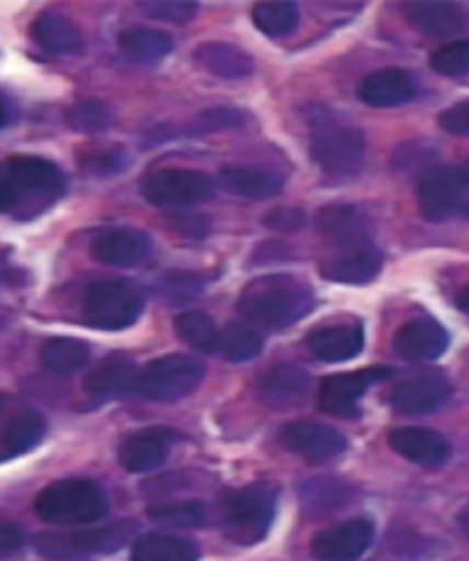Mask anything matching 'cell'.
Masks as SVG:
<instances>
[{"mask_svg": "<svg viewBox=\"0 0 469 561\" xmlns=\"http://www.w3.org/2000/svg\"><path fill=\"white\" fill-rule=\"evenodd\" d=\"M312 288L296 275L272 274L250 280L239 298V310L253 325L279 331L312 312Z\"/></svg>", "mask_w": 469, "mask_h": 561, "instance_id": "6da1fadb", "label": "cell"}, {"mask_svg": "<svg viewBox=\"0 0 469 561\" xmlns=\"http://www.w3.org/2000/svg\"><path fill=\"white\" fill-rule=\"evenodd\" d=\"M34 511L43 522L61 527L90 525L108 514V500L100 484L89 479H62L41 490Z\"/></svg>", "mask_w": 469, "mask_h": 561, "instance_id": "7a4b0ae2", "label": "cell"}, {"mask_svg": "<svg viewBox=\"0 0 469 561\" xmlns=\"http://www.w3.org/2000/svg\"><path fill=\"white\" fill-rule=\"evenodd\" d=\"M277 494L270 484H250L229 490L220 497L218 517L224 536L233 543L255 545L263 541L274 522Z\"/></svg>", "mask_w": 469, "mask_h": 561, "instance_id": "3957f363", "label": "cell"}, {"mask_svg": "<svg viewBox=\"0 0 469 561\" xmlns=\"http://www.w3.org/2000/svg\"><path fill=\"white\" fill-rule=\"evenodd\" d=\"M12 211L46 208L65 192V174L56 163L32 154H15L2 162Z\"/></svg>", "mask_w": 469, "mask_h": 561, "instance_id": "277c9868", "label": "cell"}, {"mask_svg": "<svg viewBox=\"0 0 469 561\" xmlns=\"http://www.w3.org/2000/svg\"><path fill=\"white\" fill-rule=\"evenodd\" d=\"M146 298L129 280L92 283L81 304L84 325L95 331H125L140 320Z\"/></svg>", "mask_w": 469, "mask_h": 561, "instance_id": "5b68a950", "label": "cell"}, {"mask_svg": "<svg viewBox=\"0 0 469 561\" xmlns=\"http://www.w3.org/2000/svg\"><path fill=\"white\" fill-rule=\"evenodd\" d=\"M310 154L319 169L330 176L358 173L365 158V136L358 127L334 118L313 122Z\"/></svg>", "mask_w": 469, "mask_h": 561, "instance_id": "8992f818", "label": "cell"}, {"mask_svg": "<svg viewBox=\"0 0 469 561\" xmlns=\"http://www.w3.org/2000/svg\"><path fill=\"white\" fill-rule=\"evenodd\" d=\"M206 377V365L187 354L152 359L138 373L136 393L155 402H179L195 393Z\"/></svg>", "mask_w": 469, "mask_h": 561, "instance_id": "52a82bcc", "label": "cell"}, {"mask_svg": "<svg viewBox=\"0 0 469 561\" xmlns=\"http://www.w3.org/2000/svg\"><path fill=\"white\" fill-rule=\"evenodd\" d=\"M133 522H117L106 527L72 534H37L34 547L39 554L59 561H78L92 556L112 554L122 549L135 534Z\"/></svg>", "mask_w": 469, "mask_h": 561, "instance_id": "ba28073f", "label": "cell"}, {"mask_svg": "<svg viewBox=\"0 0 469 561\" xmlns=\"http://www.w3.org/2000/svg\"><path fill=\"white\" fill-rule=\"evenodd\" d=\"M141 195L155 208H195L215 198V182L195 169H160L144 180Z\"/></svg>", "mask_w": 469, "mask_h": 561, "instance_id": "9c48e42d", "label": "cell"}, {"mask_svg": "<svg viewBox=\"0 0 469 561\" xmlns=\"http://www.w3.org/2000/svg\"><path fill=\"white\" fill-rule=\"evenodd\" d=\"M151 255V237L130 226L105 228L90 241V257L111 268H136Z\"/></svg>", "mask_w": 469, "mask_h": 561, "instance_id": "30bf717a", "label": "cell"}, {"mask_svg": "<svg viewBox=\"0 0 469 561\" xmlns=\"http://www.w3.org/2000/svg\"><path fill=\"white\" fill-rule=\"evenodd\" d=\"M462 169L451 165L433 168L419 184L420 211L431 222H442L457 214L468 193Z\"/></svg>", "mask_w": 469, "mask_h": 561, "instance_id": "8fae6325", "label": "cell"}, {"mask_svg": "<svg viewBox=\"0 0 469 561\" xmlns=\"http://www.w3.org/2000/svg\"><path fill=\"white\" fill-rule=\"evenodd\" d=\"M391 375L386 367L354 370L324 378L319 389V405L324 413L334 416L358 415V402L373 383L381 382Z\"/></svg>", "mask_w": 469, "mask_h": 561, "instance_id": "7c38bea8", "label": "cell"}, {"mask_svg": "<svg viewBox=\"0 0 469 561\" xmlns=\"http://www.w3.org/2000/svg\"><path fill=\"white\" fill-rule=\"evenodd\" d=\"M373 538V523L367 519H351L316 534L310 550L319 561H354L367 552Z\"/></svg>", "mask_w": 469, "mask_h": 561, "instance_id": "4fadbf2b", "label": "cell"}, {"mask_svg": "<svg viewBox=\"0 0 469 561\" xmlns=\"http://www.w3.org/2000/svg\"><path fill=\"white\" fill-rule=\"evenodd\" d=\"M451 383L435 373L411 377L398 383L389 394V404L403 415H427L451 399Z\"/></svg>", "mask_w": 469, "mask_h": 561, "instance_id": "5bb4252c", "label": "cell"}, {"mask_svg": "<svg viewBox=\"0 0 469 561\" xmlns=\"http://www.w3.org/2000/svg\"><path fill=\"white\" fill-rule=\"evenodd\" d=\"M384 266V253L373 244L338 248L321 263L324 279L345 285H367L375 280Z\"/></svg>", "mask_w": 469, "mask_h": 561, "instance_id": "9a60e30c", "label": "cell"}, {"mask_svg": "<svg viewBox=\"0 0 469 561\" xmlns=\"http://www.w3.org/2000/svg\"><path fill=\"white\" fill-rule=\"evenodd\" d=\"M281 443L291 454L316 462L332 459L346 449V438L338 430L313 421L286 424L281 432Z\"/></svg>", "mask_w": 469, "mask_h": 561, "instance_id": "2e32d148", "label": "cell"}, {"mask_svg": "<svg viewBox=\"0 0 469 561\" xmlns=\"http://www.w3.org/2000/svg\"><path fill=\"white\" fill-rule=\"evenodd\" d=\"M176 437L179 435L168 427H149L133 433L119 446L117 460L127 472H152L165 462Z\"/></svg>", "mask_w": 469, "mask_h": 561, "instance_id": "e0dca14e", "label": "cell"}, {"mask_svg": "<svg viewBox=\"0 0 469 561\" xmlns=\"http://www.w3.org/2000/svg\"><path fill=\"white\" fill-rule=\"evenodd\" d=\"M449 347L446 329L427 316H420L400 327L394 336V351L409 362H433Z\"/></svg>", "mask_w": 469, "mask_h": 561, "instance_id": "ac0fdd59", "label": "cell"}, {"mask_svg": "<svg viewBox=\"0 0 469 561\" xmlns=\"http://www.w3.org/2000/svg\"><path fill=\"white\" fill-rule=\"evenodd\" d=\"M389 443L403 459L425 468H441L451 459V443L442 433L427 427H400L391 433Z\"/></svg>", "mask_w": 469, "mask_h": 561, "instance_id": "d6986e66", "label": "cell"}, {"mask_svg": "<svg viewBox=\"0 0 469 561\" xmlns=\"http://www.w3.org/2000/svg\"><path fill=\"white\" fill-rule=\"evenodd\" d=\"M409 24L430 37H451L469 26V12L455 2H409L403 4Z\"/></svg>", "mask_w": 469, "mask_h": 561, "instance_id": "ffe728a7", "label": "cell"}, {"mask_svg": "<svg viewBox=\"0 0 469 561\" xmlns=\"http://www.w3.org/2000/svg\"><path fill=\"white\" fill-rule=\"evenodd\" d=\"M358 96L369 107H398L416 96V83L413 76L402 68H384L362 81Z\"/></svg>", "mask_w": 469, "mask_h": 561, "instance_id": "44dd1931", "label": "cell"}, {"mask_svg": "<svg viewBox=\"0 0 469 561\" xmlns=\"http://www.w3.org/2000/svg\"><path fill=\"white\" fill-rule=\"evenodd\" d=\"M316 228L335 248L370 242L369 225L364 214L351 204H332L321 209L316 217Z\"/></svg>", "mask_w": 469, "mask_h": 561, "instance_id": "7402d4cb", "label": "cell"}, {"mask_svg": "<svg viewBox=\"0 0 469 561\" xmlns=\"http://www.w3.org/2000/svg\"><path fill=\"white\" fill-rule=\"evenodd\" d=\"M364 329L359 325L319 327L310 332L307 345L310 353L327 364H341L356 358L364 351Z\"/></svg>", "mask_w": 469, "mask_h": 561, "instance_id": "603a6c76", "label": "cell"}, {"mask_svg": "<svg viewBox=\"0 0 469 561\" xmlns=\"http://www.w3.org/2000/svg\"><path fill=\"white\" fill-rule=\"evenodd\" d=\"M138 373L135 362L124 356H108L94 370L84 377L83 388L87 393L100 399L136 393Z\"/></svg>", "mask_w": 469, "mask_h": 561, "instance_id": "cb8c5ba5", "label": "cell"}, {"mask_svg": "<svg viewBox=\"0 0 469 561\" xmlns=\"http://www.w3.org/2000/svg\"><path fill=\"white\" fill-rule=\"evenodd\" d=\"M30 35L41 50L52 56H73L83 50L81 30L59 13L45 12L35 19Z\"/></svg>", "mask_w": 469, "mask_h": 561, "instance_id": "d4e9b609", "label": "cell"}, {"mask_svg": "<svg viewBox=\"0 0 469 561\" xmlns=\"http://www.w3.org/2000/svg\"><path fill=\"white\" fill-rule=\"evenodd\" d=\"M193 59L202 70L222 79L248 78L255 70L253 57L229 43H204L196 46Z\"/></svg>", "mask_w": 469, "mask_h": 561, "instance_id": "484cf974", "label": "cell"}, {"mask_svg": "<svg viewBox=\"0 0 469 561\" xmlns=\"http://www.w3.org/2000/svg\"><path fill=\"white\" fill-rule=\"evenodd\" d=\"M220 185L234 197L250 198V201H266L283 192L285 180L279 174L266 169L242 168L231 165L224 168L218 174Z\"/></svg>", "mask_w": 469, "mask_h": 561, "instance_id": "4316f807", "label": "cell"}, {"mask_svg": "<svg viewBox=\"0 0 469 561\" xmlns=\"http://www.w3.org/2000/svg\"><path fill=\"white\" fill-rule=\"evenodd\" d=\"M310 377L301 367L291 364L275 365L261 382V397L274 408H288L307 397Z\"/></svg>", "mask_w": 469, "mask_h": 561, "instance_id": "83f0119b", "label": "cell"}, {"mask_svg": "<svg viewBox=\"0 0 469 561\" xmlns=\"http://www.w3.org/2000/svg\"><path fill=\"white\" fill-rule=\"evenodd\" d=\"M117 45L130 61L141 62V65L162 61L174 48L171 35L149 26H133L124 30L117 37Z\"/></svg>", "mask_w": 469, "mask_h": 561, "instance_id": "f1b7e54d", "label": "cell"}, {"mask_svg": "<svg viewBox=\"0 0 469 561\" xmlns=\"http://www.w3.org/2000/svg\"><path fill=\"white\" fill-rule=\"evenodd\" d=\"M198 547L191 539L151 533L136 539L130 561H198Z\"/></svg>", "mask_w": 469, "mask_h": 561, "instance_id": "f546056e", "label": "cell"}, {"mask_svg": "<svg viewBox=\"0 0 469 561\" xmlns=\"http://www.w3.org/2000/svg\"><path fill=\"white\" fill-rule=\"evenodd\" d=\"M46 432L45 416L39 411L19 413L0 437V460H10L34 449Z\"/></svg>", "mask_w": 469, "mask_h": 561, "instance_id": "4dcf8cb0", "label": "cell"}, {"mask_svg": "<svg viewBox=\"0 0 469 561\" xmlns=\"http://www.w3.org/2000/svg\"><path fill=\"white\" fill-rule=\"evenodd\" d=\"M41 362L57 375H73L90 362V347L78 337H50L41 348Z\"/></svg>", "mask_w": 469, "mask_h": 561, "instance_id": "1f68e13d", "label": "cell"}, {"mask_svg": "<svg viewBox=\"0 0 469 561\" xmlns=\"http://www.w3.org/2000/svg\"><path fill=\"white\" fill-rule=\"evenodd\" d=\"M174 331L182 342L187 343L198 353L218 354L220 329H217L215 321L201 310H191V312L176 316Z\"/></svg>", "mask_w": 469, "mask_h": 561, "instance_id": "d6a6232c", "label": "cell"}, {"mask_svg": "<svg viewBox=\"0 0 469 561\" xmlns=\"http://www.w3.org/2000/svg\"><path fill=\"white\" fill-rule=\"evenodd\" d=\"M263 351V337L248 325L239 321H231L220 331L218 342V354L233 364H242L250 359L258 358Z\"/></svg>", "mask_w": 469, "mask_h": 561, "instance_id": "836d02e7", "label": "cell"}, {"mask_svg": "<svg viewBox=\"0 0 469 561\" xmlns=\"http://www.w3.org/2000/svg\"><path fill=\"white\" fill-rule=\"evenodd\" d=\"M253 23L268 37H286L296 32L299 8L296 2H261L253 8Z\"/></svg>", "mask_w": 469, "mask_h": 561, "instance_id": "e575fe53", "label": "cell"}, {"mask_svg": "<svg viewBox=\"0 0 469 561\" xmlns=\"http://www.w3.org/2000/svg\"><path fill=\"white\" fill-rule=\"evenodd\" d=\"M155 522L174 527H202L206 523V505L202 501H182L171 505H157L147 511Z\"/></svg>", "mask_w": 469, "mask_h": 561, "instance_id": "d590c367", "label": "cell"}, {"mask_svg": "<svg viewBox=\"0 0 469 561\" xmlns=\"http://www.w3.org/2000/svg\"><path fill=\"white\" fill-rule=\"evenodd\" d=\"M351 490L338 479H318L302 486V497L316 511H334L348 500Z\"/></svg>", "mask_w": 469, "mask_h": 561, "instance_id": "8d00e7d4", "label": "cell"}, {"mask_svg": "<svg viewBox=\"0 0 469 561\" xmlns=\"http://www.w3.org/2000/svg\"><path fill=\"white\" fill-rule=\"evenodd\" d=\"M431 68L444 78L469 76V39L444 45L431 56Z\"/></svg>", "mask_w": 469, "mask_h": 561, "instance_id": "74e56055", "label": "cell"}, {"mask_svg": "<svg viewBox=\"0 0 469 561\" xmlns=\"http://www.w3.org/2000/svg\"><path fill=\"white\" fill-rule=\"evenodd\" d=\"M112 122L114 118H112L111 111L95 100L78 103L68 113V124L81 133H98V130L108 129Z\"/></svg>", "mask_w": 469, "mask_h": 561, "instance_id": "f35d334b", "label": "cell"}, {"mask_svg": "<svg viewBox=\"0 0 469 561\" xmlns=\"http://www.w3.org/2000/svg\"><path fill=\"white\" fill-rule=\"evenodd\" d=\"M140 7L149 18L173 24H187L198 13V2L187 0H152L141 2Z\"/></svg>", "mask_w": 469, "mask_h": 561, "instance_id": "ab89813d", "label": "cell"}, {"mask_svg": "<svg viewBox=\"0 0 469 561\" xmlns=\"http://www.w3.org/2000/svg\"><path fill=\"white\" fill-rule=\"evenodd\" d=\"M442 129L453 136H466L469 138V100L455 103L446 108L438 118Z\"/></svg>", "mask_w": 469, "mask_h": 561, "instance_id": "60d3db41", "label": "cell"}, {"mask_svg": "<svg viewBox=\"0 0 469 561\" xmlns=\"http://www.w3.org/2000/svg\"><path fill=\"white\" fill-rule=\"evenodd\" d=\"M305 220L307 217L301 209L277 208L264 217V226L270 230L281 231V233H291V231L301 230Z\"/></svg>", "mask_w": 469, "mask_h": 561, "instance_id": "b9f144b4", "label": "cell"}, {"mask_svg": "<svg viewBox=\"0 0 469 561\" xmlns=\"http://www.w3.org/2000/svg\"><path fill=\"white\" fill-rule=\"evenodd\" d=\"M204 287V280L201 275L191 274V272H171L163 279V288L171 296H193Z\"/></svg>", "mask_w": 469, "mask_h": 561, "instance_id": "7bdbcfd3", "label": "cell"}, {"mask_svg": "<svg viewBox=\"0 0 469 561\" xmlns=\"http://www.w3.org/2000/svg\"><path fill=\"white\" fill-rule=\"evenodd\" d=\"M244 124V113L231 107L209 108L202 114V124L209 130L228 129V127H241Z\"/></svg>", "mask_w": 469, "mask_h": 561, "instance_id": "ee69618b", "label": "cell"}, {"mask_svg": "<svg viewBox=\"0 0 469 561\" xmlns=\"http://www.w3.org/2000/svg\"><path fill=\"white\" fill-rule=\"evenodd\" d=\"M24 543V534L19 525L12 522H0V560L21 550Z\"/></svg>", "mask_w": 469, "mask_h": 561, "instance_id": "f6af8a7d", "label": "cell"}, {"mask_svg": "<svg viewBox=\"0 0 469 561\" xmlns=\"http://www.w3.org/2000/svg\"><path fill=\"white\" fill-rule=\"evenodd\" d=\"M176 226L187 236L204 237L207 233V220L202 217H185V219L179 220Z\"/></svg>", "mask_w": 469, "mask_h": 561, "instance_id": "bcb514c9", "label": "cell"}, {"mask_svg": "<svg viewBox=\"0 0 469 561\" xmlns=\"http://www.w3.org/2000/svg\"><path fill=\"white\" fill-rule=\"evenodd\" d=\"M458 309L462 310L464 314L469 316V285L464 288V293L458 296Z\"/></svg>", "mask_w": 469, "mask_h": 561, "instance_id": "7dc6e473", "label": "cell"}, {"mask_svg": "<svg viewBox=\"0 0 469 561\" xmlns=\"http://www.w3.org/2000/svg\"><path fill=\"white\" fill-rule=\"evenodd\" d=\"M8 118H10V114H8L7 105L0 102V129L8 124Z\"/></svg>", "mask_w": 469, "mask_h": 561, "instance_id": "c3c4849f", "label": "cell"}, {"mask_svg": "<svg viewBox=\"0 0 469 561\" xmlns=\"http://www.w3.org/2000/svg\"><path fill=\"white\" fill-rule=\"evenodd\" d=\"M8 404H10V399L7 394H0V415L7 411Z\"/></svg>", "mask_w": 469, "mask_h": 561, "instance_id": "681fc988", "label": "cell"}, {"mask_svg": "<svg viewBox=\"0 0 469 561\" xmlns=\"http://www.w3.org/2000/svg\"><path fill=\"white\" fill-rule=\"evenodd\" d=\"M462 171H464V179H466V185H468V190H469V163H468V168L462 169Z\"/></svg>", "mask_w": 469, "mask_h": 561, "instance_id": "f907efd6", "label": "cell"}, {"mask_svg": "<svg viewBox=\"0 0 469 561\" xmlns=\"http://www.w3.org/2000/svg\"><path fill=\"white\" fill-rule=\"evenodd\" d=\"M464 525H466V533H468L469 536V517H466V522H464Z\"/></svg>", "mask_w": 469, "mask_h": 561, "instance_id": "816d5d0a", "label": "cell"}, {"mask_svg": "<svg viewBox=\"0 0 469 561\" xmlns=\"http://www.w3.org/2000/svg\"><path fill=\"white\" fill-rule=\"evenodd\" d=\"M468 215H469V206H468Z\"/></svg>", "mask_w": 469, "mask_h": 561, "instance_id": "f5cc1de1", "label": "cell"}]
</instances>
